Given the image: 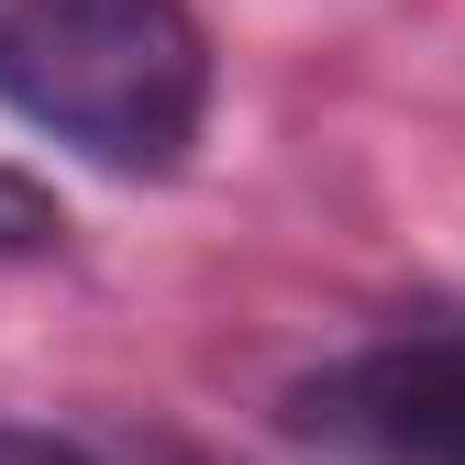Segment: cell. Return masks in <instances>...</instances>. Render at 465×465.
<instances>
[{
	"label": "cell",
	"mask_w": 465,
	"mask_h": 465,
	"mask_svg": "<svg viewBox=\"0 0 465 465\" xmlns=\"http://www.w3.org/2000/svg\"><path fill=\"white\" fill-rule=\"evenodd\" d=\"M0 465H100L89 443H55V432H23V421H0Z\"/></svg>",
	"instance_id": "cell-4"
},
{
	"label": "cell",
	"mask_w": 465,
	"mask_h": 465,
	"mask_svg": "<svg viewBox=\"0 0 465 465\" xmlns=\"http://www.w3.org/2000/svg\"><path fill=\"white\" fill-rule=\"evenodd\" d=\"M67 244V211H55L23 166H0V266H23V255H55Z\"/></svg>",
	"instance_id": "cell-3"
},
{
	"label": "cell",
	"mask_w": 465,
	"mask_h": 465,
	"mask_svg": "<svg viewBox=\"0 0 465 465\" xmlns=\"http://www.w3.org/2000/svg\"><path fill=\"white\" fill-rule=\"evenodd\" d=\"M288 421L343 465H465V322L332 355L288 388Z\"/></svg>",
	"instance_id": "cell-2"
},
{
	"label": "cell",
	"mask_w": 465,
	"mask_h": 465,
	"mask_svg": "<svg viewBox=\"0 0 465 465\" xmlns=\"http://www.w3.org/2000/svg\"><path fill=\"white\" fill-rule=\"evenodd\" d=\"M0 100L111 178H178L211 123L189 0H0Z\"/></svg>",
	"instance_id": "cell-1"
}]
</instances>
